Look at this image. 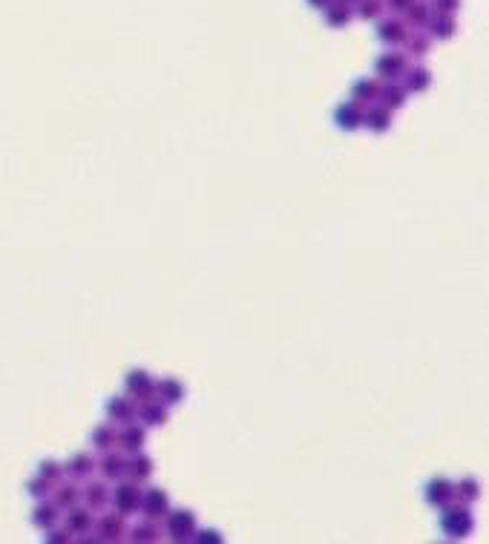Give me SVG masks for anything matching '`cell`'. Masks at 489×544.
Returning <instances> with one entry per match:
<instances>
[{"mask_svg": "<svg viewBox=\"0 0 489 544\" xmlns=\"http://www.w3.org/2000/svg\"><path fill=\"white\" fill-rule=\"evenodd\" d=\"M138 507L144 510L147 516H165L167 513V495L165 492H158V490H147L144 495H141V501H138Z\"/></svg>", "mask_w": 489, "mask_h": 544, "instance_id": "6da1fadb", "label": "cell"}, {"mask_svg": "<svg viewBox=\"0 0 489 544\" xmlns=\"http://www.w3.org/2000/svg\"><path fill=\"white\" fill-rule=\"evenodd\" d=\"M444 530L449 536H464L472 530V521L466 516V510H449V513L444 516Z\"/></svg>", "mask_w": 489, "mask_h": 544, "instance_id": "7a4b0ae2", "label": "cell"}, {"mask_svg": "<svg viewBox=\"0 0 489 544\" xmlns=\"http://www.w3.org/2000/svg\"><path fill=\"white\" fill-rule=\"evenodd\" d=\"M138 501H141V492H138L133 484L118 487V492H116V504H118L121 513H133V510L138 507Z\"/></svg>", "mask_w": 489, "mask_h": 544, "instance_id": "3957f363", "label": "cell"}, {"mask_svg": "<svg viewBox=\"0 0 489 544\" xmlns=\"http://www.w3.org/2000/svg\"><path fill=\"white\" fill-rule=\"evenodd\" d=\"M360 121H363V113H360V107H357V104H342L337 109V124L342 127V130H354Z\"/></svg>", "mask_w": 489, "mask_h": 544, "instance_id": "277c9868", "label": "cell"}, {"mask_svg": "<svg viewBox=\"0 0 489 544\" xmlns=\"http://www.w3.org/2000/svg\"><path fill=\"white\" fill-rule=\"evenodd\" d=\"M170 536H176V538H185V536H190L193 533V516L190 513H176L173 519H170Z\"/></svg>", "mask_w": 489, "mask_h": 544, "instance_id": "5b68a950", "label": "cell"}, {"mask_svg": "<svg viewBox=\"0 0 489 544\" xmlns=\"http://www.w3.org/2000/svg\"><path fill=\"white\" fill-rule=\"evenodd\" d=\"M124 458H118V455H107L104 461H101V470H104V475L107 478H118L121 472H124Z\"/></svg>", "mask_w": 489, "mask_h": 544, "instance_id": "8992f818", "label": "cell"}, {"mask_svg": "<svg viewBox=\"0 0 489 544\" xmlns=\"http://www.w3.org/2000/svg\"><path fill=\"white\" fill-rule=\"evenodd\" d=\"M449 499H452V487H449L446 481H435V484L429 487V501H432V504H437V501L446 504Z\"/></svg>", "mask_w": 489, "mask_h": 544, "instance_id": "52a82bcc", "label": "cell"}, {"mask_svg": "<svg viewBox=\"0 0 489 544\" xmlns=\"http://www.w3.org/2000/svg\"><path fill=\"white\" fill-rule=\"evenodd\" d=\"M366 124H368V127H374L377 133L388 130V109H371V113L366 116Z\"/></svg>", "mask_w": 489, "mask_h": 544, "instance_id": "ba28073f", "label": "cell"}, {"mask_svg": "<svg viewBox=\"0 0 489 544\" xmlns=\"http://www.w3.org/2000/svg\"><path fill=\"white\" fill-rule=\"evenodd\" d=\"M129 392H136V395H147V392H150V380H147L144 375H138V372H133V375H129Z\"/></svg>", "mask_w": 489, "mask_h": 544, "instance_id": "9c48e42d", "label": "cell"}, {"mask_svg": "<svg viewBox=\"0 0 489 544\" xmlns=\"http://www.w3.org/2000/svg\"><path fill=\"white\" fill-rule=\"evenodd\" d=\"M377 95V87H374L371 81H360L354 87V101H368V98H374Z\"/></svg>", "mask_w": 489, "mask_h": 544, "instance_id": "30bf717a", "label": "cell"}, {"mask_svg": "<svg viewBox=\"0 0 489 544\" xmlns=\"http://www.w3.org/2000/svg\"><path fill=\"white\" fill-rule=\"evenodd\" d=\"M87 501H90L92 507H101V504L107 501V492H104V484H90V487H87Z\"/></svg>", "mask_w": 489, "mask_h": 544, "instance_id": "8fae6325", "label": "cell"}, {"mask_svg": "<svg viewBox=\"0 0 489 544\" xmlns=\"http://www.w3.org/2000/svg\"><path fill=\"white\" fill-rule=\"evenodd\" d=\"M101 533H104L107 538H118V536H121V521L112 519V516L104 519V521H101Z\"/></svg>", "mask_w": 489, "mask_h": 544, "instance_id": "7c38bea8", "label": "cell"}, {"mask_svg": "<svg viewBox=\"0 0 489 544\" xmlns=\"http://www.w3.org/2000/svg\"><path fill=\"white\" fill-rule=\"evenodd\" d=\"M144 441V429H129V432H124V446L127 450H138V443Z\"/></svg>", "mask_w": 489, "mask_h": 544, "instance_id": "4fadbf2b", "label": "cell"}, {"mask_svg": "<svg viewBox=\"0 0 489 544\" xmlns=\"http://www.w3.org/2000/svg\"><path fill=\"white\" fill-rule=\"evenodd\" d=\"M383 95H386V107H403V90H395V87H388V90H383Z\"/></svg>", "mask_w": 489, "mask_h": 544, "instance_id": "5bb4252c", "label": "cell"}, {"mask_svg": "<svg viewBox=\"0 0 489 544\" xmlns=\"http://www.w3.org/2000/svg\"><path fill=\"white\" fill-rule=\"evenodd\" d=\"M70 470H72L75 475H87V472L92 470V461H90L87 455H78V458L70 463Z\"/></svg>", "mask_w": 489, "mask_h": 544, "instance_id": "9a60e30c", "label": "cell"}, {"mask_svg": "<svg viewBox=\"0 0 489 544\" xmlns=\"http://www.w3.org/2000/svg\"><path fill=\"white\" fill-rule=\"evenodd\" d=\"M150 467H153V463L147 461V458H136V461H133V475H136V478H147V475L153 472Z\"/></svg>", "mask_w": 489, "mask_h": 544, "instance_id": "2e32d148", "label": "cell"}, {"mask_svg": "<svg viewBox=\"0 0 489 544\" xmlns=\"http://www.w3.org/2000/svg\"><path fill=\"white\" fill-rule=\"evenodd\" d=\"M161 392L170 395L167 401H182V386H178L176 380H165V383H161Z\"/></svg>", "mask_w": 489, "mask_h": 544, "instance_id": "e0dca14e", "label": "cell"}, {"mask_svg": "<svg viewBox=\"0 0 489 544\" xmlns=\"http://www.w3.org/2000/svg\"><path fill=\"white\" fill-rule=\"evenodd\" d=\"M110 415H112V418H129V406L124 401H112L110 404Z\"/></svg>", "mask_w": 489, "mask_h": 544, "instance_id": "ac0fdd59", "label": "cell"}, {"mask_svg": "<svg viewBox=\"0 0 489 544\" xmlns=\"http://www.w3.org/2000/svg\"><path fill=\"white\" fill-rule=\"evenodd\" d=\"M92 441H95V446H110L112 443V432L110 429H95V435H92Z\"/></svg>", "mask_w": 489, "mask_h": 544, "instance_id": "d6986e66", "label": "cell"}, {"mask_svg": "<svg viewBox=\"0 0 489 544\" xmlns=\"http://www.w3.org/2000/svg\"><path fill=\"white\" fill-rule=\"evenodd\" d=\"M400 67H403L400 58H395V61H391V58H388V61H380V75H391V72H397Z\"/></svg>", "mask_w": 489, "mask_h": 544, "instance_id": "ffe728a7", "label": "cell"}, {"mask_svg": "<svg viewBox=\"0 0 489 544\" xmlns=\"http://www.w3.org/2000/svg\"><path fill=\"white\" fill-rule=\"evenodd\" d=\"M144 415L150 418V423H161V421H167V412H165V409H158V406L144 409Z\"/></svg>", "mask_w": 489, "mask_h": 544, "instance_id": "44dd1931", "label": "cell"}, {"mask_svg": "<svg viewBox=\"0 0 489 544\" xmlns=\"http://www.w3.org/2000/svg\"><path fill=\"white\" fill-rule=\"evenodd\" d=\"M87 524H90V516L84 510H78V516H70V527H75V530H84Z\"/></svg>", "mask_w": 489, "mask_h": 544, "instance_id": "7402d4cb", "label": "cell"}, {"mask_svg": "<svg viewBox=\"0 0 489 544\" xmlns=\"http://www.w3.org/2000/svg\"><path fill=\"white\" fill-rule=\"evenodd\" d=\"M133 536H136L138 541H153V538H156V527H136Z\"/></svg>", "mask_w": 489, "mask_h": 544, "instance_id": "603a6c76", "label": "cell"}, {"mask_svg": "<svg viewBox=\"0 0 489 544\" xmlns=\"http://www.w3.org/2000/svg\"><path fill=\"white\" fill-rule=\"evenodd\" d=\"M429 84V78H426V72L423 70H417V72H412V87L417 90V87H426Z\"/></svg>", "mask_w": 489, "mask_h": 544, "instance_id": "cb8c5ba5", "label": "cell"}]
</instances>
